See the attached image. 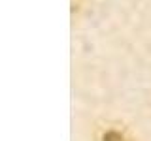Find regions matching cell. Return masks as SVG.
I'll use <instances>...</instances> for the list:
<instances>
[{"instance_id":"obj_1","label":"cell","mask_w":151,"mask_h":141,"mask_svg":"<svg viewBox=\"0 0 151 141\" xmlns=\"http://www.w3.org/2000/svg\"><path fill=\"white\" fill-rule=\"evenodd\" d=\"M104 141H125V137L119 135L117 132H108V134L104 135Z\"/></svg>"}]
</instances>
